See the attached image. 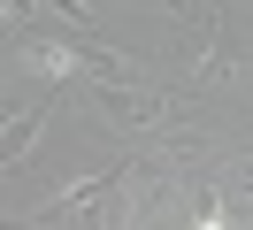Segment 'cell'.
Returning <instances> with one entry per match:
<instances>
[{"mask_svg":"<svg viewBox=\"0 0 253 230\" xmlns=\"http://www.w3.org/2000/svg\"><path fill=\"white\" fill-rule=\"evenodd\" d=\"M84 107H92L108 131L138 138V146H154L161 131H176V123H184V100H176V92H161L154 77H138V85H84Z\"/></svg>","mask_w":253,"mask_h":230,"instance_id":"6da1fadb","label":"cell"},{"mask_svg":"<svg viewBox=\"0 0 253 230\" xmlns=\"http://www.w3.org/2000/svg\"><path fill=\"white\" fill-rule=\"evenodd\" d=\"M16 69L39 77V85H77V77H92V46L69 39V31H23L16 39Z\"/></svg>","mask_w":253,"mask_h":230,"instance_id":"7a4b0ae2","label":"cell"},{"mask_svg":"<svg viewBox=\"0 0 253 230\" xmlns=\"http://www.w3.org/2000/svg\"><path fill=\"white\" fill-rule=\"evenodd\" d=\"M54 123V92H0V169H23L39 153V138H46Z\"/></svg>","mask_w":253,"mask_h":230,"instance_id":"3957f363","label":"cell"},{"mask_svg":"<svg viewBox=\"0 0 253 230\" xmlns=\"http://www.w3.org/2000/svg\"><path fill=\"white\" fill-rule=\"evenodd\" d=\"M230 207H253V153H222V184H215Z\"/></svg>","mask_w":253,"mask_h":230,"instance_id":"277c9868","label":"cell"},{"mask_svg":"<svg viewBox=\"0 0 253 230\" xmlns=\"http://www.w3.org/2000/svg\"><path fill=\"white\" fill-rule=\"evenodd\" d=\"M31 31V0H0V39H23Z\"/></svg>","mask_w":253,"mask_h":230,"instance_id":"5b68a950","label":"cell"}]
</instances>
